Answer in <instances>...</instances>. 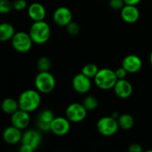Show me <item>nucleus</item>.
Segmentation results:
<instances>
[{
	"instance_id": "f257e3e1",
	"label": "nucleus",
	"mask_w": 152,
	"mask_h": 152,
	"mask_svg": "<svg viewBox=\"0 0 152 152\" xmlns=\"http://www.w3.org/2000/svg\"><path fill=\"white\" fill-rule=\"evenodd\" d=\"M19 108L29 113L39 109L41 103V95L37 89H27L23 91L18 98Z\"/></svg>"
},
{
	"instance_id": "f8f14e48",
	"label": "nucleus",
	"mask_w": 152,
	"mask_h": 152,
	"mask_svg": "<svg viewBox=\"0 0 152 152\" xmlns=\"http://www.w3.org/2000/svg\"><path fill=\"white\" fill-rule=\"evenodd\" d=\"M30 123V113L27 111L19 109L17 111H15L13 114L11 115V124L21 130L26 129L29 126Z\"/></svg>"
},
{
	"instance_id": "bb28decb",
	"label": "nucleus",
	"mask_w": 152,
	"mask_h": 152,
	"mask_svg": "<svg viewBox=\"0 0 152 152\" xmlns=\"http://www.w3.org/2000/svg\"><path fill=\"white\" fill-rule=\"evenodd\" d=\"M28 7V4L26 0H14L13 2V8L14 11L21 12L25 10Z\"/></svg>"
},
{
	"instance_id": "473e14b6",
	"label": "nucleus",
	"mask_w": 152,
	"mask_h": 152,
	"mask_svg": "<svg viewBox=\"0 0 152 152\" xmlns=\"http://www.w3.org/2000/svg\"><path fill=\"white\" fill-rule=\"evenodd\" d=\"M150 61H151V64L152 66V51L151 53V55H150Z\"/></svg>"
},
{
	"instance_id": "5701e85b",
	"label": "nucleus",
	"mask_w": 152,
	"mask_h": 152,
	"mask_svg": "<svg viewBox=\"0 0 152 152\" xmlns=\"http://www.w3.org/2000/svg\"><path fill=\"white\" fill-rule=\"evenodd\" d=\"M99 70V69L96 64L87 63L86 65L83 66V68L82 69V73H83L85 76H87L90 78H94Z\"/></svg>"
},
{
	"instance_id": "6e6552de",
	"label": "nucleus",
	"mask_w": 152,
	"mask_h": 152,
	"mask_svg": "<svg viewBox=\"0 0 152 152\" xmlns=\"http://www.w3.org/2000/svg\"><path fill=\"white\" fill-rule=\"evenodd\" d=\"M91 78L85 76L83 73H78L76 74L72 80V86L73 90L81 94H85L88 92H90L91 88Z\"/></svg>"
},
{
	"instance_id": "f3484780",
	"label": "nucleus",
	"mask_w": 152,
	"mask_h": 152,
	"mask_svg": "<svg viewBox=\"0 0 152 152\" xmlns=\"http://www.w3.org/2000/svg\"><path fill=\"white\" fill-rule=\"evenodd\" d=\"M122 66L130 74L137 73L142 67V61L136 54H129L124 58L122 61Z\"/></svg>"
},
{
	"instance_id": "423d86ee",
	"label": "nucleus",
	"mask_w": 152,
	"mask_h": 152,
	"mask_svg": "<svg viewBox=\"0 0 152 152\" xmlns=\"http://www.w3.org/2000/svg\"><path fill=\"white\" fill-rule=\"evenodd\" d=\"M119 125L117 119L113 118L112 116H105L99 119L97 123V130L98 132L106 137L113 136L116 134L119 129Z\"/></svg>"
},
{
	"instance_id": "1a4fd4ad",
	"label": "nucleus",
	"mask_w": 152,
	"mask_h": 152,
	"mask_svg": "<svg viewBox=\"0 0 152 152\" xmlns=\"http://www.w3.org/2000/svg\"><path fill=\"white\" fill-rule=\"evenodd\" d=\"M71 121L65 117H55L51 122L50 132L57 136H64L70 132Z\"/></svg>"
},
{
	"instance_id": "ddd939ff",
	"label": "nucleus",
	"mask_w": 152,
	"mask_h": 152,
	"mask_svg": "<svg viewBox=\"0 0 152 152\" xmlns=\"http://www.w3.org/2000/svg\"><path fill=\"white\" fill-rule=\"evenodd\" d=\"M113 90L118 98L127 99L132 95L133 92V85L130 83V81H128L125 78H122L117 80Z\"/></svg>"
},
{
	"instance_id": "aec40b11",
	"label": "nucleus",
	"mask_w": 152,
	"mask_h": 152,
	"mask_svg": "<svg viewBox=\"0 0 152 152\" xmlns=\"http://www.w3.org/2000/svg\"><path fill=\"white\" fill-rule=\"evenodd\" d=\"M1 110L4 113L7 115H12L15 111H17L19 108L18 101L13 99V98H5L1 102Z\"/></svg>"
},
{
	"instance_id": "dca6fc26",
	"label": "nucleus",
	"mask_w": 152,
	"mask_h": 152,
	"mask_svg": "<svg viewBox=\"0 0 152 152\" xmlns=\"http://www.w3.org/2000/svg\"><path fill=\"white\" fill-rule=\"evenodd\" d=\"M120 14L123 20L129 24L137 22L141 15L137 5L132 4H125V6L120 10Z\"/></svg>"
},
{
	"instance_id": "9d476101",
	"label": "nucleus",
	"mask_w": 152,
	"mask_h": 152,
	"mask_svg": "<svg viewBox=\"0 0 152 152\" xmlns=\"http://www.w3.org/2000/svg\"><path fill=\"white\" fill-rule=\"evenodd\" d=\"M53 20L59 27H66L73 20V12L68 7L60 6L55 10Z\"/></svg>"
},
{
	"instance_id": "20e7f679",
	"label": "nucleus",
	"mask_w": 152,
	"mask_h": 152,
	"mask_svg": "<svg viewBox=\"0 0 152 152\" xmlns=\"http://www.w3.org/2000/svg\"><path fill=\"white\" fill-rule=\"evenodd\" d=\"M35 88L40 94H49L56 87V78L49 71H39L34 80Z\"/></svg>"
},
{
	"instance_id": "9b49d317",
	"label": "nucleus",
	"mask_w": 152,
	"mask_h": 152,
	"mask_svg": "<svg viewBox=\"0 0 152 152\" xmlns=\"http://www.w3.org/2000/svg\"><path fill=\"white\" fill-rule=\"evenodd\" d=\"M42 141V136L39 131L28 129L24 133H22V137L21 143L30 146L33 151L37 150Z\"/></svg>"
},
{
	"instance_id": "2eb2a0df",
	"label": "nucleus",
	"mask_w": 152,
	"mask_h": 152,
	"mask_svg": "<svg viewBox=\"0 0 152 152\" xmlns=\"http://www.w3.org/2000/svg\"><path fill=\"white\" fill-rule=\"evenodd\" d=\"M22 137V130L13 126V125L6 127L3 134H2V138L9 145H15L21 142Z\"/></svg>"
},
{
	"instance_id": "412c9836",
	"label": "nucleus",
	"mask_w": 152,
	"mask_h": 152,
	"mask_svg": "<svg viewBox=\"0 0 152 152\" xmlns=\"http://www.w3.org/2000/svg\"><path fill=\"white\" fill-rule=\"evenodd\" d=\"M117 122L119 127L123 130H130L134 126V118L130 114H122L118 117Z\"/></svg>"
},
{
	"instance_id": "4be33fe9",
	"label": "nucleus",
	"mask_w": 152,
	"mask_h": 152,
	"mask_svg": "<svg viewBox=\"0 0 152 152\" xmlns=\"http://www.w3.org/2000/svg\"><path fill=\"white\" fill-rule=\"evenodd\" d=\"M83 106L86 108V110L88 111H92L95 110L98 106H99V101L98 99L93 96V95H88L84 98L83 102H82Z\"/></svg>"
},
{
	"instance_id": "a211bd4d",
	"label": "nucleus",
	"mask_w": 152,
	"mask_h": 152,
	"mask_svg": "<svg viewBox=\"0 0 152 152\" xmlns=\"http://www.w3.org/2000/svg\"><path fill=\"white\" fill-rule=\"evenodd\" d=\"M27 13L30 20L33 21L44 20L47 15V11L45 6L40 3H31L27 7Z\"/></svg>"
},
{
	"instance_id": "7ed1b4c3",
	"label": "nucleus",
	"mask_w": 152,
	"mask_h": 152,
	"mask_svg": "<svg viewBox=\"0 0 152 152\" xmlns=\"http://www.w3.org/2000/svg\"><path fill=\"white\" fill-rule=\"evenodd\" d=\"M117 80L118 78L116 75V71L108 68L99 69L94 77V83L97 87L104 91L113 89Z\"/></svg>"
},
{
	"instance_id": "0eeeda50",
	"label": "nucleus",
	"mask_w": 152,
	"mask_h": 152,
	"mask_svg": "<svg viewBox=\"0 0 152 152\" xmlns=\"http://www.w3.org/2000/svg\"><path fill=\"white\" fill-rule=\"evenodd\" d=\"M88 114V110L83 104L73 102L69 104L65 110V117L73 123H80L83 121Z\"/></svg>"
},
{
	"instance_id": "a878e982",
	"label": "nucleus",
	"mask_w": 152,
	"mask_h": 152,
	"mask_svg": "<svg viewBox=\"0 0 152 152\" xmlns=\"http://www.w3.org/2000/svg\"><path fill=\"white\" fill-rule=\"evenodd\" d=\"M65 28H66L67 32L71 36H76V35H78L80 33V29H81L79 24L77 22L73 21V20H72Z\"/></svg>"
},
{
	"instance_id": "6ab92c4d",
	"label": "nucleus",
	"mask_w": 152,
	"mask_h": 152,
	"mask_svg": "<svg viewBox=\"0 0 152 152\" xmlns=\"http://www.w3.org/2000/svg\"><path fill=\"white\" fill-rule=\"evenodd\" d=\"M14 34V27L10 22L0 23V42H6L11 40Z\"/></svg>"
},
{
	"instance_id": "7c9ffc66",
	"label": "nucleus",
	"mask_w": 152,
	"mask_h": 152,
	"mask_svg": "<svg viewBox=\"0 0 152 152\" xmlns=\"http://www.w3.org/2000/svg\"><path fill=\"white\" fill-rule=\"evenodd\" d=\"M19 151L20 152H32L33 150L28 146V145H25V144H21V147L19 148Z\"/></svg>"
},
{
	"instance_id": "cd10ccee",
	"label": "nucleus",
	"mask_w": 152,
	"mask_h": 152,
	"mask_svg": "<svg viewBox=\"0 0 152 152\" xmlns=\"http://www.w3.org/2000/svg\"><path fill=\"white\" fill-rule=\"evenodd\" d=\"M125 4V3L124 0H109V6L116 11H120Z\"/></svg>"
},
{
	"instance_id": "f03ea898",
	"label": "nucleus",
	"mask_w": 152,
	"mask_h": 152,
	"mask_svg": "<svg viewBox=\"0 0 152 152\" xmlns=\"http://www.w3.org/2000/svg\"><path fill=\"white\" fill-rule=\"evenodd\" d=\"M29 34L36 45H43L47 43L51 36V28L47 22L45 20L33 21L31 24Z\"/></svg>"
},
{
	"instance_id": "39448f33",
	"label": "nucleus",
	"mask_w": 152,
	"mask_h": 152,
	"mask_svg": "<svg viewBox=\"0 0 152 152\" xmlns=\"http://www.w3.org/2000/svg\"><path fill=\"white\" fill-rule=\"evenodd\" d=\"M11 43L13 49L21 53L30 52L34 44L30 34L24 31L15 32L13 38L11 39Z\"/></svg>"
},
{
	"instance_id": "c85d7f7f",
	"label": "nucleus",
	"mask_w": 152,
	"mask_h": 152,
	"mask_svg": "<svg viewBox=\"0 0 152 152\" xmlns=\"http://www.w3.org/2000/svg\"><path fill=\"white\" fill-rule=\"evenodd\" d=\"M115 71H116V77H117V78H118V79L125 78V77H126V76H127V74H128L127 70H126L123 66H121L120 68L116 69Z\"/></svg>"
},
{
	"instance_id": "393cba45",
	"label": "nucleus",
	"mask_w": 152,
	"mask_h": 152,
	"mask_svg": "<svg viewBox=\"0 0 152 152\" xmlns=\"http://www.w3.org/2000/svg\"><path fill=\"white\" fill-rule=\"evenodd\" d=\"M13 8V2L10 0H0V13L5 14L10 12Z\"/></svg>"
},
{
	"instance_id": "c756f323",
	"label": "nucleus",
	"mask_w": 152,
	"mask_h": 152,
	"mask_svg": "<svg viewBox=\"0 0 152 152\" xmlns=\"http://www.w3.org/2000/svg\"><path fill=\"white\" fill-rule=\"evenodd\" d=\"M128 151L130 152H142L143 149L139 143H133L129 146Z\"/></svg>"
},
{
	"instance_id": "2f4dec72",
	"label": "nucleus",
	"mask_w": 152,
	"mask_h": 152,
	"mask_svg": "<svg viewBox=\"0 0 152 152\" xmlns=\"http://www.w3.org/2000/svg\"><path fill=\"white\" fill-rule=\"evenodd\" d=\"M125 4H132V5H138L142 0H124Z\"/></svg>"
},
{
	"instance_id": "4468645a",
	"label": "nucleus",
	"mask_w": 152,
	"mask_h": 152,
	"mask_svg": "<svg viewBox=\"0 0 152 152\" xmlns=\"http://www.w3.org/2000/svg\"><path fill=\"white\" fill-rule=\"evenodd\" d=\"M55 118V115L51 110L46 109L39 112L37 118V125L39 131L50 132L51 122Z\"/></svg>"
},
{
	"instance_id": "b1692460",
	"label": "nucleus",
	"mask_w": 152,
	"mask_h": 152,
	"mask_svg": "<svg viewBox=\"0 0 152 152\" xmlns=\"http://www.w3.org/2000/svg\"><path fill=\"white\" fill-rule=\"evenodd\" d=\"M51 61L48 57L42 56L37 61V68L39 71H49L51 69Z\"/></svg>"
}]
</instances>
